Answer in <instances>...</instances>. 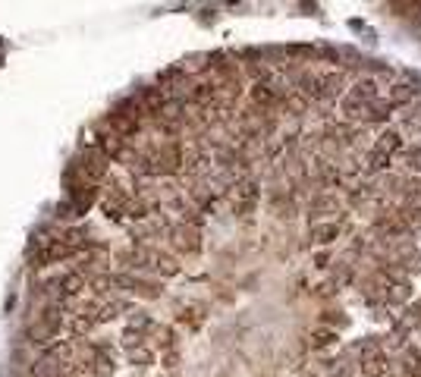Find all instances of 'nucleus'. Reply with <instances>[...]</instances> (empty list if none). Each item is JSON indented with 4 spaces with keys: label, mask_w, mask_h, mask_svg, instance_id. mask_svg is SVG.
I'll return each instance as SVG.
<instances>
[{
    "label": "nucleus",
    "mask_w": 421,
    "mask_h": 377,
    "mask_svg": "<svg viewBox=\"0 0 421 377\" xmlns=\"http://www.w3.org/2000/svg\"><path fill=\"white\" fill-rule=\"evenodd\" d=\"M101 198V183H91L85 179L79 170H69V201L79 214H89L91 205Z\"/></svg>",
    "instance_id": "f257e3e1"
},
{
    "label": "nucleus",
    "mask_w": 421,
    "mask_h": 377,
    "mask_svg": "<svg viewBox=\"0 0 421 377\" xmlns=\"http://www.w3.org/2000/svg\"><path fill=\"white\" fill-rule=\"evenodd\" d=\"M73 170H79L82 176L91 179V183H104V179H107V173H111V157L104 155V151L89 148V145H85V151L76 157Z\"/></svg>",
    "instance_id": "f03ea898"
},
{
    "label": "nucleus",
    "mask_w": 421,
    "mask_h": 377,
    "mask_svg": "<svg viewBox=\"0 0 421 377\" xmlns=\"http://www.w3.org/2000/svg\"><path fill=\"white\" fill-rule=\"evenodd\" d=\"M167 239H170V245L179 251V255H198L201 251V229L195 227V223H173L170 229H167Z\"/></svg>",
    "instance_id": "7ed1b4c3"
},
{
    "label": "nucleus",
    "mask_w": 421,
    "mask_h": 377,
    "mask_svg": "<svg viewBox=\"0 0 421 377\" xmlns=\"http://www.w3.org/2000/svg\"><path fill=\"white\" fill-rule=\"evenodd\" d=\"M374 98H377V82L374 79L355 82V89H349V95L343 98V111H346L349 117H359V113L365 111V104L374 101Z\"/></svg>",
    "instance_id": "20e7f679"
},
{
    "label": "nucleus",
    "mask_w": 421,
    "mask_h": 377,
    "mask_svg": "<svg viewBox=\"0 0 421 377\" xmlns=\"http://www.w3.org/2000/svg\"><path fill=\"white\" fill-rule=\"evenodd\" d=\"M280 98H283V89H277L271 79H258L251 85V101L258 104V107H271V104H277Z\"/></svg>",
    "instance_id": "39448f33"
},
{
    "label": "nucleus",
    "mask_w": 421,
    "mask_h": 377,
    "mask_svg": "<svg viewBox=\"0 0 421 377\" xmlns=\"http://www.w3.org/2000/svg\"><path fill=\"white\" fill-rule=\"evenodd\" d=\"M299 95H305L308 101H324V98H327L324 76H318V73H305V76H299Z\"/></svg>",
    "instance_id": "423d86ee"
},
{
    "label": "nucleus",
    "mask_w": 421,
    "mask_h": 377,
    "mask_svg": "<svg viewBox=\"0 0 421 377\" xmlns=\"http://www.w3.org/2000/svg\"><path fill=\"white\" fill-rule=\"evenodd\" d=\"M148 271H155L157 277H177L179 274V261L167 251H157L151 249V261H148Z\"/></svg>",
    "instance_id": "0eeeda50"
},
{
    "label": "nucleus",
    "mask_w": 421,
    "mask_h": 377,
    "mask_svg": "<svg viewBox=\"0 0 421 377\" xmlns=\"http://www.w3.org/2000/svg\"><path fill=\"white\" fill-rule=\"evenodd\" d=\"M362 371L368 377H384L387 374V355L380 352L377 346H368L362 355Z\"/></svg>",
    "instance_id": "6e6552de"
},
{
    "label": "nucleus",
    "mask_w": 421,
    "mask_h": 377,
    "mask_svg": "<svg viewBox=\"0 0 421 377\" xmlns=\"http://www.w3.org/2000/svg\"><path fill=\"white\" fill-rule=\"evenodd\" d=\"M157 358L155 346H148V343H141V346H133V349H126V362L133 365V368H151Z\"/></svg>",
    "instance_id": "1a4fd4ad"
},
{
    "label": "nucleus",
    "mask_w": 421,
    "mask_h": 377,
    "mask_svg": "<svg viewBox=\"0 0 421 377\" xmlns=\"http://www.w3.org/2000/svg\"><path fill=\"white\" fill-rule=\"evenodd\" d=\"M148 336L155 340V346L161 349V352H167V349H177V330H173L170 324H155L148 330Z\"/></svg>",
    "instance_id": "9d476101"
},
{
    "label": "nucleus",
    "mask_w": 421,
    "mask_h": 377,
    "mask_svg": "<svg viewBox=\"0 0 421 377\" xmlns=\"http://www.w3.org/2000/svg\"><path fill=\"white\" fill-rule=\"evenodd\" d=\"M390 111H393L390 98H387V101H380V98H374V101H368V104H365L362 117H365V123H384V119L390 117Z\"/></svg>",
    "instance_id": "9b49d317"
},
{
    "label": "nucleus",
    "mask_w": 421,
    "mask_h": 377,
    "mask_svg": "<svg viewBox=\"0 0 421 377\" xmlns=\"http://www.w3.org/2000/svg\"><path fill=\"white\" fill-rule=\"evenodd\" d=\"M415 101V89L409 85V82H399V85H393L390 89V104L393 107H406V104Z\"/></svg>",
    "instance_id": "f8f14e48"
},
{
    "label": "nucleus",
    "mask_w": 421,
    "mask_h": 377,
    "mask_svg": "<svg viewBox=\"0 0 421 377\" xmlns=\"http://www.w3.org/2000/svg\"><path fill=\"white\" fill-rule=\"evenodd\" d=\"M120 340H123L126 349L141 346V343L148 340V330H141V327H135V324H126V327H123V336H120Z\"/></svg>",
    "instance_id": "ddd939ff"
},
{
    "label": "nucleus",
    "mask_w": 421,
    "mask_h": 377,
    "mask_svg": "<svg viewBox=\"0 0 421 377\" xmlns=\"http://www.w3.org/2000/svg\"><path fill=\"white\" fill-rule=\"evenodd\" d=\"M377 148L387 151V155H396V151L402 148V135H399L396 129H387V133L377 139Z\"/></svg>",
    "instance_id": "4468645a"
},
{
    "label": "nucleus",
    "mask_w": 421,
    "mask_h": 377,
    "mask_svg": "<svg viewBox=\"0 0 421 377\" xmlns=\"http://www.w3.org/2000/svg\"><path fill=\"white\" fill-rule=\"evenodd\" d=\"M177 321L179 324H189V327H198L201 321H205V315H201L198 305H183V308L177 311Z\"/></svg>",
    "instance_id": "2eb2a0df"
},
{
    "label": "nucleus",
    "mask_w": 421,
    "mask_h": 377,
    "mask_svg": "<svg viewBox=\"0 0 421 377\" xmlns=\"http://www.w3.org/2000/svg\"><path fill=\"white\" fill-rule=\"evenodd\" d=\"M324 85H327V98L340 95L343 85H346V76L343 73H324Z\"/></svg>",
    "instance_id": "dca6fc26"
},
{
    "label": "nucleus",
    "mask_w": 421,
    "mask_h": 377,
    "mask_svg": "<svg viewBox=\"0 0 421 377\" xmlns=\"http://www.w3.org/2000/svg\"><path fill=\"white\" fill-rule=\"evenodd\" d=\"M337 236H340V227H337V223H321V227H315V239H318V242H333Z\"/></svg>",
    "instance_id": "f3484780"
},
{
    "label": "nucleus",
    "mask_w": 421,
    "mask_h": 377,
    "mask_svg": "<svg viewBox=\"0 0 421 377\" xmlns=\"http://www.w3.org/2000/svg\"><path fill=\"white\" fill-rule=\"evenodd\" d=\"M390 161H393V155H387V151H380L374 145V151H371V170H387V167H390Z\"/></svg>",
    "instance_id": "a211bd4d"
},
{
    "label": "nucleus",
    "mask_w": 421,
    "mask_h": 377,
    "mask_svg": "<svg viewBox=\"0 0 421 377\" xmlns=\"http://www.w3.org/2000/svg\"><path fill=\"white\" fill-rule=\"evenodd\" d=\"M402 161H406L412 170H421V148H409L406 155H402Z\"/></svg>",
    "instance_id": "6ab92c4d"
},
{
    "label": "nucleus",
    "mask_w": 421,
    "mask_h": 377,
    "mask_svg": "<svg viewBox=\"0 0 421 377\" xmlns=\"http://www.w3.org/2000/svg\"><path fill=\"white\" fill-rule=\"evenodd\" d=\"M311 340H315V346H330L337 336H333V330H318L315 336H311Z\"/></svg>",
    "instance_id": "aec40b11"
}]
</instances>
